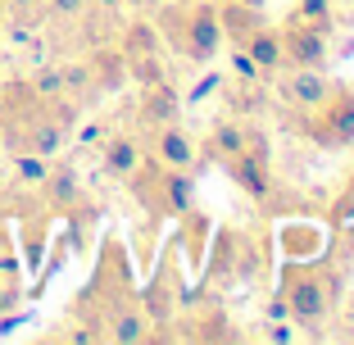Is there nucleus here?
<instances>
[{
	"label": "nucleus",
	"mask_w": 354,
	"mask_h": 345,
	"mask_svg": "<svg viewBox=\"0 0 354 345\" xmlns=\"http://www.w3.org/2000/svg\"><path fill=\"white\" fill-rule=\"evenodd\" d=\"M318 114L323 123L313 127V136H323V146H354V91H332Z\"/></svg>",
	"instance_id": "nucleus-5"
},
{
	"label": "nucleus",
	"mask_w": 354,
	"mask_h": 345,
	"mask_svg": "<svg viewBox=\"0 0 354 345\" xmlns=\"http://www.w3.org/2000/svg\"><path fill=\"white\" fill-rule=\"evenodd\" d=\"M50 164H55V159L32 155V150H19V155H14V182H19V187H41V178L50 173Z\"/></svg>",
	"instance_id": "nucleus-18"
},
{
	"label": "nucleus",
	"mask_w": 354,
	"mask_h": 345,
	"mask_svg": "<svg viewBox=\"0 0 354 345\" xmlns=\"http://www.w3.org/2000/svg\"><path fill=\"white\" fill-rule=\"evenodd\" d=\"M23 300V268H19V250H14L10 227H0V318H10Z\"/></svg>",
	"instance_id": "nucleus-7"
},
{
	"label": "nucleus",
	"mask_w": 354,
	"mask_h": 345,
	"mask_svg": "<svg viewBox=\"0 0 354 345\" xmlns=\"http://www.w3.org/2000/svg\"><path fill=\"white\" fill-rule=\"evenodd\" d=\"M123 0H91V10H118Z\"/></svg>",
	"instance_id": "nucleus-25"
},
{
	"label": "nucleus",
	"mask_w": 354,
	"mask_h": 345,
	"mask_svg": "<svg viewBox=\"0 0 354 345\" xmlns=\"http://www.w3.org/2000/svg\"><path fill=\"white\" fill-rule=\"evenodd\" d=\"M100 164H104L109 178H127V173H136V164H141V141L127 136V132H104Z\"/></svg>",
	"instance_id": "nucleus-10"
},
{
	"label": "nucleus",
	"mask_w": 354,
	"mask_h": 345,
	"mask_svg": "<svg viewBox=\"0 0 354 345\" xmlns=\"http://www.w3.org/2000/svg\"><path fill=\"white\" fill-rule=\"evenodd\" d=\"M232 68H236V77L241 82H259V64L250 59V50H245V46H236V55H232Z\"/></svg>",
	"instance_id": "nucleus-22"
},
{
	"label": "nucleus",
	"mask_w": 354,
	"mask_h": 345,
	"mask_svg": "<svg viewBox=\"0 0 354 345\" xmlns=\"http://www.w3.org/2000/svg\"><path fill=\"white\" fill-rule=\"evenodd\" d=\"M227 173H232V182H236L245 196H254V200L268 196L272 191V173H268V146H263V136L250 132L245 150L227 159Z\"/></svg>",
	"instance_id": "nucleus-4"
},
{
	"label": "nucleus",
	"mask_w": 354,
	"mask_h": 345,
	"mask_svg": "<svg viewBox=\"0 0 354 345\" xmlns=\"http://www.w3.org/2000/svg\"><path fill=\"white\" fill-rule=\"evenodd\" d=\"M150 146H155V164H164V168H191L196 164V141L177 123L155 127V141H150Z\"/></svg>",
	"instance_id": "nucleus-9"
},
{
	"label": "nucleus",
	"mask_w": 354,
	"mask_h": 345,
	"mask_svg": "<svg viewBox=\"0 0 354 345\" xmlns=\"http://www.w3.org/2000/svg\"><path fill=\"white\" fill-rule=\"evenodd\" d=\"M123 5H132V10H159L164 0H123Z\"/></svg>",
	"instance_id": "nucleus-24"
},
{
	"label": "nucleus",
	"mask_w": 354,
	"mask_h": 345,
	"mask_svg": "<svg viewBox=\"0 0 354 345\" xmlns=\"http://www.w3.org/2000/svg\"><path fill=\"white\" fill-rule=\"evenodd\" d=\"M28 86L41 95V100H55V95H64V73H59V64H41V68L28 77Z\"/></svg>",
	"instance_id": "nucleus-19"
},
{
	"label": "nucleus",
	"mask_w": 354,
	"mask_h": 345,
	"mask_svg": "<svg viewBox=\"0 0 354 345\" xmlns=\"http://www.w3.org/2000/svg\"><path fill=\"white\" fill-rule=\"evenodd\" d=\"M214 5H223V0H214Z\"/></svg>",
	"instance_id": "nucleus-27"
},
{
	"label": "nucleus",
	"mask_w": 354,
	"mask_h": 345,
	"mask_svg": "<svg viewBox=\"0 0 354 345\" xmlns=\"http://www.w3.org/2000/svg\"><path fill=\"white\" fill-rule=\"evenodd\" d=\"M41 10L50 14L55 23H73V19H82V14L91 10V0H41Z\"/></svg>",
	"instance_id": "nucleus-20"
},
{
	"label": "nucleus",
	"mask_w": 354,
	"mask_h": 345,
	"mask_svg": "<svg viewBox=\"0 0 354 345\" xmlns=\"http://www.w3.org/2000/svg\"><path fill=\"white\" fill-rule=\"evenodd\" d=\"M281 95H286V105H295V109H323L327 95H332V82H327L318 68H291V73L281 77Z\"/></svg>",
	"instance_id": "nucleus-6"
},
{
	"label": "nucleus",
	"mask_w": 354,
	"mask_h": 345,
	"mask_svg": "<svg viewBox=\"0 0 354 345\" xmlns=\"http://www.w3.org/2000/svg\"><path fill=\"white\" fill-rule=\"evenodd\" d=\"M104 341H118V345H141V341H150V318H146V309H136L132 300L114 304V309H109V318H104Z\"/></svg>",
	"instance_id": "nucleus-8"
},
{
	"label": "nucleus",
	"mask_w": 354,
	"mask_h": 345,
	"mask_svg": "<svg viewBox=\"0 0 354 345\" xmlns=\"http://www.w3.org/2000/svg\"><path fill=\"white\" fill-rule=\"evenodd\" d=\"M41 196L50 209H73L82 200V182H77V168L68 164H50V173L41 178Z\"/></svg>",
	"instance_id": "nucleus-12"
},
{
	"label": "nucleus",
	"mask_w": 354,
	"mask_h": 345,
	"mask_svg": "<svg viewBox=\"0 0 354 345\" xmlns=\"http://www.w3.org/2000/svg\"><path fill=\"white\" fill-rule=\"evenodd\" d=\"M177 114H182V95H177L164 77H159V82H150L146 95H141V123L164 127V123H177Z\"/></svg>",
	"instance_id": "nucleus-11"
},
{
	"label": "nucleus",
	"mask_w": 354,
	"mask_h": 345,
	"mask_svg": "<svg viewBox=\"0 0 354 345\" xmlns=\"http://www.w3.org/2000/svg\"><path fill=\"white\" fill-rule=\"evenodd\" d=\"M159 41H164V37H159V28H150V23H132L118 50H123L127 64H132V59H150V55H159Z\"/></svg>",
	"instance_id": "nucleus-16"
},
{
	"label": "nucleus",
	"mask_w": 354,
	"mask_h": 345,
	"mask_svg": "<svg viewBox=\"0 0 354 345\" xmlns=\"http://www.w3.org/2000/svg\"><path fill=\"white\" fill-rule=\"evenodd\" d=\"M245 141H250V132H245L241 123H218L214 132H209V150H214L218 159L241 155V150H245Z\"/></svg>",
	"instance_id": "nucleus-17"
},
{
	"label": "nucleus",
	"mask_w": 354,
	"mask_h": 345,
	"mask_svg": "<svg viewBox=\"0 0 354 345\" xmlns=\"http://www.w3.org/2000/svg\"><path fill=\"white\" fill-rule=\"evenodd\" d=\"M277 32H281V50H286L291 68H323V59H327V32L323 28H313V23L291 14Z\"/></svg>",
	"instance_id": "nucleus-3"
},
{
	"label": "nucleus",
	"mask_w": 354,
	"mask_h": 345,
	"mask_svg": "<svg viewBox=\"0 0 354 345\" xmlns=\"http://www.w3.org/2000/svg\"><path fill=\"white\" fill-rule=\"evenodd\" d=\"M159 37L173 46L177 55H187L191 64H209L223 46V23H218V5H173L164 10Z\"/></svg>",
	"instance_id": "nucleus-1"
},
{
	"label": "nucleus",
	"mask_w": 354,
	"mask_h": 345,
	"mask_svg": "<svg viewBox=\"0 0 354 345\" xmlns=\"http://www.w3.org/2000/svg\"><path fill=\"white\" fill-rule=\"evenodd\" d=\"M91 77H95V91H114V86H123V77H127L123 50H95L91 55Z\"/></svg>",
	"instance_id": "nucleus-15"
},
{
	"label": "nucleus",
	"mask_w": 354,
	"mask_h": 345,
	"mask_svg": "<svg viewBox=\"0 0 354 345\" xmlns=\"http://www.w3.org/2000/svg\"><path fill=\"white\" fill-rule=\"evenodd\" d=\"M241 5H254V10H263V0H241Z\"/></svg>",
	"instance_id": "nucleus-26"
},
{
	"label": "nucleus",
	"mask_w": 354,
	"mask_h": 345,
	"mask_svg": "<svg viewBox=\"0 0 354 345\" xmlns=\"http://www.w3.org/2000/svg\"><path fill=\"white\" fill-rule=\"evenodd\" d=\"M245 50H250V59L259 64V73H277L281 64H286V50H281V32L268 28V23H259V28L245 37Z\"/></svg>",
	"instance_id": "nucleus-13"
},
{
	"label": "nucleus",
	"mask_w": 354,
	"mask_h": 345,
	"mask_svg": "<svg viewBox=\"0 0 354 345\" xmlns=\"http://www.w3.org/2000/svg\"><path fill=\"white\" fill-rule=\"evenodd\" d=\"M295 19H304V23H313V28L332 32V5H327V0H300V5H295Z\"/></svg>",
	"instance_id": "nucleus-21"
},
{
	"label": "nucleus",
	"mask_w": 354,
	"mask_h": 345,
	"mask_svg": "<svg viewBox=\"0 0 354 345\" xmlns=\"http://www.w3.org/2000/svg\"><path fill=\"white\" fill-rule=\"evenodd\" d=\"M218 23H223V37H232V41H245V37H250L254 28H259V10H254V5H241V0H223L218 5Z\"/></svg>",
	"instance_id": "nucleus-14"
},
{
	"label": "nucleus",
	"mask_w": 354,
	"mask_h": 345,
	"mask_svg": "<svg viewBox=\"0 0 354 345\" xmlns=\"http://www.w3.org/2000/svg\"><path fill=\"white\" fill-rule=\"evenodd\" d=\"M100 141H104V127H100V123L77 127V136H73V146H100Z\"/></svg>",
	"instance_id": "nucleus-23"
},
{
	"label": "nucleus",
	"mask_w": 354,
	"mask_h": 345,
	"mask_svg": "<svg viewBox=\"0 0 354 345\" xmlns=\"http://www.w3.org/2000/svg\"><path fill=\"white\" fill-rule=\"evenodd\" d=\"M286 309H291L295 323H323L327 309H332V291H327V282L318 277V272H300L291 268L286 272Z\"/></svg>",
	"instance_id": "nucleus-2"
}]
</instances>
